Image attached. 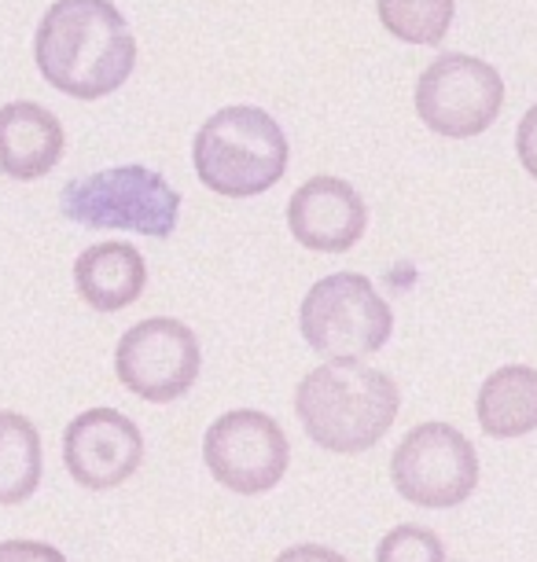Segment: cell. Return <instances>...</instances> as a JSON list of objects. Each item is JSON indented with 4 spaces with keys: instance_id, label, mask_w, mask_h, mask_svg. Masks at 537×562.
Segmentation results:
<instances>
[{
    "instance_id": "cell-1",
    "label": "cell",
    "mask_w": 537,
    "mask_h": 562,
    "mask_svg": "<svg viewBox=\"0 0 537 562\" xmlns=\"http://www.w3.org/2000/svg\"><path fill=\"white\" fill-rule=\"evenodd\" d=\"M34 63L63 97L103 100L130 81L136 37L111 0H56L34 34Z\"/></svg>"
},
{
    "instance_id": "cell-2",
    "label": "cell",
    "mask_w": 537,
    "mask_h": 562,
    "mask_svg": "<svg viewBox=\"0 0 537 562\" xmlns=\"http://www.w3.org/2000/svg\"><path fill=\"white\" fill-rule=\"evenodd\" d=\"M402 394L387 371L357 360H328L305 371L294 390V412L305 438L339 456L372 449L394 427Z\"/></svg>"
},
{
    "instance_id": "cell-3",
    "label": "cell",
    "mask_w": 537,
    "mask_h": 562,
    "mask_svg": "<svg viewBox=\"0 0 537 562\" xmlns=\"http://www.w3.org/2000/svg\"><path fill=\"white\" fill-rule=\"evenodd\" d=\"M288 136L261 108H221L199 125L192 144L195 177L214 195L255 199L266 195L288 173Z\"/></svg>"
},
{
    "instance_id": "cell-4",
    "label": "cell",
    "mask_w": 537,
    "mask_h": 562,
    "mask_svg": "<svg viewBox=\"0 0 537 562\" xmlns=\"http://www.w3.org/2000/svg\"><path fill=\"white\" fill-rule=\"evenodd\" d=\"M59 210L81 228L170 239L181 221V195L155 169L114 166L70 180L59 192Z\"/></svg>"
},
{
    "instance_id": "cell-5",
    "label": "cell",
    "mask_w": 537,
    "mask_h": 562,
    "mask_svg": "<svg viewBox=\"0 0 537 562\" xmlns=\"http://www.w3.org/2000/svg\"><path fill=\"white\" fill-rule=\"evenodd\" d=\"M305 346L324 360H361L394 335V313L361 272H335L310 288L299 310Z\"/></svg>"
},
{
    "instance_id": "cell-6",
    "label": "cell",
    "mask_w": 537,
    "mask_h": 562,
    "mask_svg": "<svg viewBox=\"0 0 537 562\" xmlns=\"http://www.w3.org/2000/svg\"><path fill=\"white\" fill-rule=\"evenodd\" d=\"M504 108V78L486 59L446 52L416 85V114L430 133L471 140L486 133Z\"/></svg>"
},
{
    "instance_id": "cell-7",
    "label": "cell",
    "mask_w": 537,
    "mask_h": 562,
    "mask_svg": "<svg viewBox=\"0 0 537 562\" xmlns=\"http://www.w3.org/2000/svg\"><path fill=\"white\" fill-rule=\"evenodd\" d=\"M391 479L402 501L416 507H457L479 485V456L449 423L413 427L394 449Z\"/></svg>"
},
{
    "instance_id": "cell-8",
    "label": "cell",
    "mask_w": 537,
    "mask_h": 562,
    "mask_svg": "<svg viewBox=\"0 0 537 562\" xmlns=\"http://www.w3.org/2000/svg\"><path fill=\"white\" fill-rule=\"evenodd\" d=\"M203 368V349L188 324L174 316H152L133 324L114 349L119 383L152 405H170L195 386Z\"/></svg>"
},
{
    "instance_id": "cell-9",
    "label": "cell",
    "mask_w": 537,
    "mask_h": 562,
    "mask_svg": "<svg viewBox=\"0 0 537 562\" xmlns=\"http://www.w3.org/2000/svg\"><path fill=\"white\" fill-rule=\"evenodd\" d=\"M203 460L228 493L258 496L277 490L288 474L291 445L280 423L266 412L236 408L206 427Z\"/></svg>"
},
{
    "instance_id": "cell-10",
    "label": "cell",
    "mask_w": 537,
    "mask_h": 562,
    "mask_svg": "<svg viewBox=\"0 0 537 562\" xmlns=\"http://www.w3.org/2000/svg\"><path fill=\"white\" fill-rule=\"evenodd\" d=\"M63 463L81 490L103 493L130 482L144 463L141 427L114 408H89L63 434Z\"/></svg>"
},
{
    "instance_id": "cell-11",
    "label": "cell",
    "mask_w": 537,
    "mask_h": 562,
    "mask_svg": "<svg viewBox=\"0 0 537 562\" xmlns=\"http://www.w3.org/2000/svg\"><path fill=\"white\" fill-rule=\"evenodd\" d=\"M288 228L305 250L346 254L368 228V206L339 177H310L288 203Z\"/></svg>"
},
{
    "instance_id": "cell-12",
    "label": "cell",
    "mask_w": 537,
    "mask_h": 562,
    "mask_svg": "<svg viewBox=\"0 0 537 562\" xmlns=\"http://www.w3.org/2000/svg\"><path fill=\"white\" fill-rule=\"evenodd\" d=\"M67 136L59 119L34 100L0 108V173L12 180H41L59 166Z\"/></svg>"
},
{
    "instance_id": "cell-13",
    "label": "cell",
    "mask_w": 537,
    "mask_h": 562,
    "mask_svg": "<svg viewBox=\"0 0 537 562\" xmlns=\"http://www.w3.org/2000/svg\"><path fill=\"white\" fill-rule=\"evenodd\" d=\"M74 288H78L89 310L97 313L130 310L147 288L144 254L122 239L92 243L74 261Z\"/></svg>"
},
{
    "instance_id": "cell-14",
    "label": "cell",
    "mask_w": 537,
    "mask_h": 562,
    "mask_svg": "<svg viewBox=\"0 0 537 562\" xmlns=\"http://www.w3.org/2000/svg\"><path fill=\"white\" fill-rule=\"evenodd\" d=\"M476 416L482 434L497 441L537 430V371L526 364L497 368L479 390Z\"/></svg>"
},
{
    "instance_id": "cell-15",
    "label": "cell",
    "mask_w": 537,
    "mask_h": 562,
    "mask_svg": "<svg viewBox=\"0 0 537 562\" xmlns=\"http://www.w3.org/2000/svg\"><path fill=\"white\" fill-rule=\"evenodd\" d=\"M41 434L19 412H0V504H23L41 485Z\"/></svg>"
},
{
    "instance_id": "cell-16",
    "label": "cell",
    "mask_w": 537,
    "mask_h": 562,
    "mask_svg": "<svg viewBox=\"0 0 537 562\" xmlns=\"http://www.w3.org/2000/svg\"><path fill=\"white\" fill-rule=\"evenodd\" d=\"M379 23L405 45H441L452 26L457 0H376Z\"/></svg>"
},
{
    "instance_id": "cell-17",
    "label": "cell",
    "mask_w": 537,
    "mask_h": 562,
    "mask_svg": "<svg viewBox=\"0 0 537 562\" xmlns=\"http://www.w3.org/2000/svg\"><path fill=\"white\" fill-rule=\"evenodd\" d=\"M376 562H446V544L435 529L405 522L379 540Z\"/></svg>"
},
{
    "instance_id": "cell-18",
    "label": "cell",
    "mask_w": 537,
    "mask_h": 562,
    "mask_svg": "<svg viewBox=\"0 0 537 562\" xmlns=\"http://www.w3.org/2000/svg\"><path fill=\"white\" fill-rule=\"evenodd\" d=\"M0 562H67V555L45 540H0Z\"/></svg>"
},
{
    "instance_id": "cell-19",
    "label": "cell",
    "mask_w": 537,
    "mask_h": 562,
    "mask_svg": "<svg viewBox=\"0 0 537 562\" xmlns=\"http://www.w3.org/2000/svg\"><path fill=\"white\" fill-rule=\"evenodd\" d=\"M515 155H519L523 169L537 180V103L523 114L519 133H515Z\"/></svg>"
},
{
    "instance_id": "cell-20",
    "label": "cell",
    "mask_w": 537,
    "mask_h": 562,
    "mask_svg": "<svg viewBox=\"0 0 537 562\" xmlns=\"http://www.w3.org/2000/svg\"><path fill=\"white\" fill-rule=\"evenodd\" d=\"M277 562H346L335 548L324 544H294L288 551H280Z\"/></svg>"
}]
</instances>
